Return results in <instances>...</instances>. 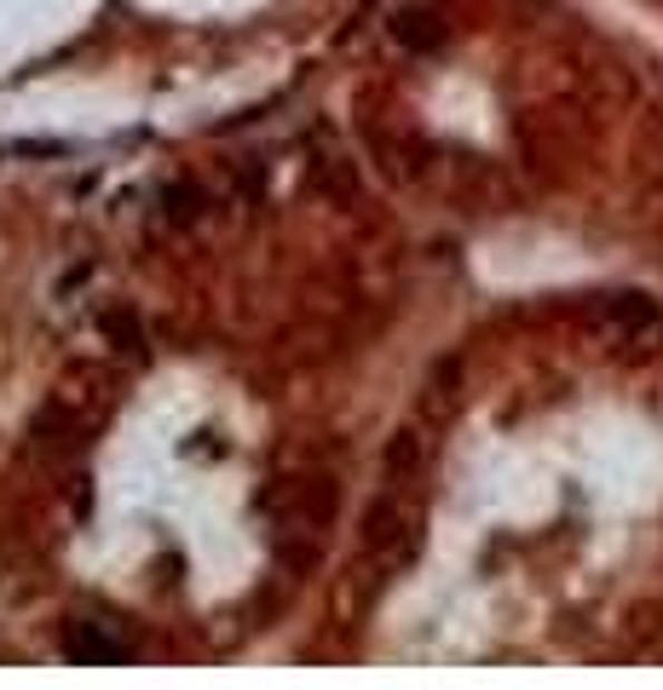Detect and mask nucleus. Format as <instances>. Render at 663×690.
Segmentation results:
<instances>
[{"label": "nucleus", "mask_w": 663, "mask_h": 690, "mask_svg": "<svg viewBox=\"0 0 663 690\" xmlns=\"http://www.w3.org/2000/svg\"><path fill=\"white\" fill-rule=\"evenodd\" d=\"M105 334L133 352V345H139V323H133V310H110V317H105Z\"/></svg>", "instance_id": "obj_4"}, {"label": "nucleus", "mask_w": 663, "mask_h": 690, "mask_svg": "<svg viewBox=\"0 0 663 690\" xmlns=\"http://www.w3.org/2000/svg\"><path fill=\"white\" fill-rule=\"evenodd\" d=\"M392 34L404 41L410 52H427V47H439V23H433V12H404V18H392Z\"/></svg>", "instance_id": "obj_2"}, {"label": "nucleus", "mask_w": 663, "mask_h": 690, "mask_svg": "<svg viewBox=\"0 0 663 690\" xmlns=\"http://www.w3.org/2000/svg\"><path fill=\"white\" fill-rule=\"evenodd\" d=\"M64 655H70L76 668H127L133 662V650L116 633L98 628V621H76V628L64 633Z\"/></svg>", "instance_id": "obj_1"}, {"label": "nucleus", "mask_w": 663, "mask_h": 690, "mask_svg": "<svg viewBox=\"0 0 663 690\" xmlns=\"http://www.w3.org/2000/svg\"><path fill=\"white\" fill-rule=\"evenodd\" d=\"M196 207H203V190H191V185H174V190H168V219H174V225H191Z\"/></svg>", "instance_id": "obj_3"}]
</instances>
